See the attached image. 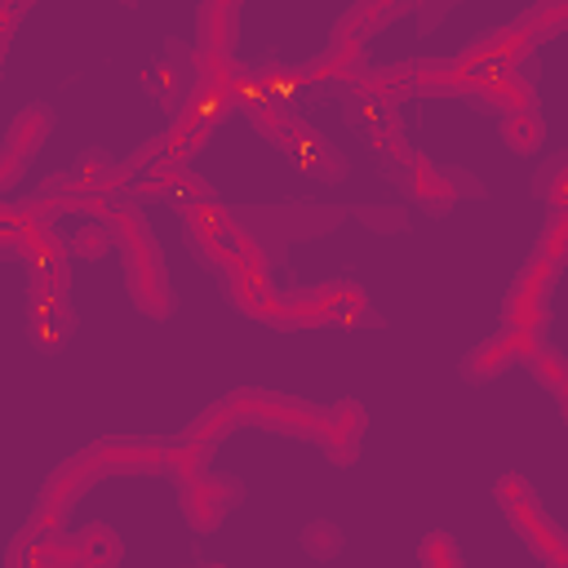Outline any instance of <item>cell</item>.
Here are the masks:
<instances>
[{"instance_id": "cell-1", "label": "cell", "mask_w": 568, "mask_h": 568, "mask_svg": "<svg viewBox=\"0 0 568 568\" xmlns=\"http://www.w3.org/2000/svg\"><path fill=\"white\" fill-rule=\"evenodd\" d=\"M102 217H106V226L115 235V248H120V262H124V284H129L133 306L142 315H151V320H164L173 311V288H169L164 257H160V244H155L151 222L138 213V204L129 195L124 200H111Z\"/></svg>"}, {"instance_id": "cell-2", "label": "cell", "mask_w": 568, "mask_h": 568, "mask_svg": "<svg viewBox=\"0 0 568 568\" xmlns=\"http://www.w3.org/2000/svg\"><path fill=\"white\" fill-rule=\"evenodd\" d=\"M493 497H497V506L506 510V519L515 524L519 541H524L537 559H546V564H568V541H564V532L546 519V510H541V501H537V493H532L528 479L506 475V479H497Z\"/></svg>"}, {"instance_id": "cell-3", "label": "cell", "mask_w": 568, "mask_h": 568, "mask_svg": "<svg viewBox=\"0 0 568 568\" xmlns=\"http://www.w3.org/2000/svg\"><path fill=\"white\" fill-rule=\"evenodd\" d=\"M235 399H240L244 422H253V426H262V430H271V435H288V439H311V444H320L324 413L311 408L306 399L275 395V390H262V386H240Z\"/></svg>"}, {"instance_id": "cell-4", "label": "cell", "mask_w": 568, "mask_h": 568, "mask_svg": "<svg viewBox=\"0 0 568 568\" xmlns=\"http://www.w3.org/2000/svg\"><path fill=\"white\" fill-rule=\"evenodd\" d=\"M240 493H244V484H240L235 475L200 470V475H191V479L182 484L178 506H182V519L191 524V532L209 537V532H217V524L226 519V510L240 501Z\"/></svg>"}, {"instance_id": "cell-5", "label": "cell", "mask_w": 568, "mask_h": 568, "mask_svg": "<svg viewBox=\"0 0 568 568\" xmlns=\"http://www.w3.org/2000/svg\"><path fill=\"white\" fill-rule=\"evenodd\" d=\"M49 133H53V111L44 102H31V106H22L13 115V124H9V133L0 142V191H9L27 173V164L49 142Z\"/></svg>"}, {"instance_id": "cell-6", "label": "cell", "mask_w": 568, "mask_h": 568, "mask_svg": "<svg viewBox=\"0 0 568 568\" xmlns=\"http://www.w3.org/2000/svg\"><path fill=\"white\" fill-rule=\"evenodd\" d=\"M27 302H31V337L36 342L58 346L62 337L75 333V311H71L67 288H62V266L58 271H31Z\"/></svg>"}, {"instance_id": "cell-7", "label": "cell", "mask_w": 568, "mask_h": 568, "mask_svg": "<svg viewBox=\"0 0 568 568\" xmlns=\"http://www.w3.org/2000/svg\"><path fill=\"white\" fill-rule=\"evenodd\" d=\"M346 209H320V204H280V209H244L240 222L253 226L257 235H284V240H306L320 231H333Z\"/></svg>"}, {"instance_id": "cell-8", "label": "cell", "mask_w": 568, "mask_h": 568, "mask_svg": "<svg viewBox=\"0 0 568 568\" xmlns=\"http://www.w3.org/2000/svg\"><path fill=\"white\" fill-rule=\"evenodd\" d=\"M271 328H320V324H333V280L320 284V288H271L262 315Z\"/></svg>"}, {"instance_id": "cell-9", "label": "cell", "mask_w": 568, "mask_h": 568, "mask_svg": "<svg viewBox=\"0 0 568 568\" xmlns=\"http://www.w3.org/2000/svg\"><path fill=\"white\" fill-rule=\"evenodd\" d=\"M559 266L532 257L524 266V275L515 280L510 297H506V328H519V333H541L546 328V297H550V284H555Z\"/></svg>"}, {"instance_id": "cell-10", "label": "cell", "mask_w": 568, "mask_h": 568, "mask_svg": "<svg viewBox=\"0 0 568 568\" xmlns=\"http://www.w3.org/2000/svg\"><path fill=\"white\" fill-rule=\"evenodd\" d=\"M470 98L479 102V111H493V115H510V111L537 106V89H532V80L519 71V62H515V67L479 71Z\"/></svg>"}, {"instance_id": "cell-11", "label": "cell", "mask_w": 568, "mask_h": 568, "mask_svg": "<svg viewBox=\"0 0 568 568\" xmlns=\"http://www.w3.org/2000/svg\"><path fill=\"white\" fill-rule=\"evenodd\" d=\"M364 404L359 399H337L333 408H324V426H320V444L337 466H351L359 457L364 444Z\"/></svg>"}, {"instance_id": "cell-12", "label": "cell", "mask_w": 568, "mask_h": 568, "mask_svg": "<svg viewBox=\"0 0 568 568\" xmlns=\"http://www.w3.org/2000/svg\"><path fill=\"white\" fill-rule=\"evenodd\" d=\"M404 186H408V195L426 209V213H435V217H444L453 204H457V191H453V178H448V169H439L430 155H422V151H413V160L404 164Z\"/></svg>"}, {"instance_id": "cell-13", "label": "cell", "mask_w": 568, "mask_h": 568, "mask_svg": "<svg viewBox=\"0 0 568 568\" xmlns=\"http://www.w3.org/2000/svg\"><path fill=\"white\" fill-rule=\"evenodd\" d=\"M98 470L106 475H160L164 444L160 439H115V444H93Z\"/></svg>"}, {"instance_id": "cell-14", "label": "cell", "mask_w": 568, "mask_h": 568, "mask_svg": "<svg viewBox=\"0 0 568 568\" xmlns=\"http://www.w3.org/2000/svg\"><path fill=\"white\" fill-rule=\"evenodd\" d=\"M364 67H368L364 62V40H333V49L324 58L297 67V80H302V89H311V84H337V80L351 84Z\"/></svg>"}, {"instance_id": "cell-15", "label": "cell", "mask_w": 568, "mask_h": 568, "mask_svg": "<svg viewBox=\"0 0 568 568\" xmlns=\"http://www.w3.org/2000/svg\"><path fill=\"white\" fill-rule=\"evenodd\" d=\"M244 115H248V124L275 146V151H284V155H293V146L302 142V133L311 129L302 115H293L288 106H280L275 98H257V102H244Z\"/></svg>"}, {"instance_id": "cell-16", "label": "cell", "mask_w": 568, "mask_h": 568, "mask_svg": "<svg viewBox=\"0 0 568 568\" xmlns=\"http://www.w3.org/2000/svg\"><path fill=\"white\" fill-rule=\"evenodd\" d=\"M13 257H22L31 271H58L67 262V240L44 222V217H22Z\"/></svg>"}, {"instance_id": "cell-17", "label": "cell", "mask_w": 568, "mask_h": 568, "mask_svg": "<svg viewBox=\"0 0 568 568\" xmlns=\"http://www.w3.org/2000/svg\"><path fill=\"white\" fill-rule=\"evenodd\" d=\"M133 195H160V200H195V195H213L186 164H155V169H142L133 182H129Z\"/></svg>"}, {"instance_id": "cell-18", "label": "cell", "mask_w": 568, "mask_h": 568, "mask_svg": "<svg viewBox=\"0 0 568 568\" xmlns=\"http://www.w3.org/2000/svg\"><path fill=\"white\" fill-rule=\"evenodd\" d=\"M191 80H195L191 62H178V58L169 53V58H155V62H151V71H146V93H151L169 115H182V106H186V98H191Z\"/></svg>"}, {"instance_id": "cell-19", "label": "cell", "mask_w": 568, "mask_h": 568, "mask_svg": "<svg viewBox=\"0 0 568 568\" xmlns=\"http://www.w3.org/2000/svg\"><path fill=\"white\" fill-rule=\"evenodd\" d=\"M413 13V0H355L346 18L333 27V40H368L377 27Z\"/></svg>"}, {"instance_id": "cell-20", "label": "cell", "mask_w": 568, "mask_h": 568, "mask_svg": "<svg viewBox=\"0 0 568 568\" xmlns=\"http://www.w3.org/2000/svg\"><path fill=\"white\" fill-rule=\"evenodd\" d=\"M240 36V0H200V49L231 58Z\"/></svg>"}, {"instance_id": "cell-21", "label": "cell", "mask_w": 568, "mask_h": 568, "mask_svg": "<svg viewBox=\"0 0 568 568\" xmlns=\"http://www.w3.org/2000/svg\"><path fill=\"white\" fill-rule=\"evenodd\" d=\"M235 426H244V413H240V399H235V390L217 404V408H209V413H200L186 430H182V439L186 444H195V448H204V453H213Z\"/></svg>"}, {"instance_id": "cell-22", "label": "cell", "mask_w": 568, "mask_h": 568, "mask_svg": "<svg viewBox=\"0 0 568 568\" xmlns=\"http://www.w3.org/2000/svg\"><path fill=\"white\" fill-rule=\"evenodd\" d=\"M67 546H71V564H84V568H115L124 559L120 537L106 524H89L75 537L67 532Z\"/></svg>"}, {"instance_id": "cell-23", "label": "cell", "mask_w": 568, "mask_h": 568, "mask_svg": "<svg viewBox=\"0 0 568 568\" xmlns=\"http://www.w3.org/2000/svg\"><path fill=\"white\" fill-rule=\"evenodd\" d=\"M364 138H368V146L382 155V164L395 169V173H404V164L413 160V146H408V138H404V124H399V111H395V106H386V111L377 115V124H373Z\"/></svg>"}, {"instance_id": "cell-24", "label": "cell", "mask_w": 568, "mask_h": 568, "mask_svg": "<svg viewBox=\"0 0 568 568\" xmlns=\"http://www.w3.org/2000/svg\"><path fill=\"white\" fill-rule=\"evenodd\" d=\"M351 89H355V93H368V98H377V102H386V106H399V102L413 93V62H408V67H386V71L364 67V71L351 80Z\"/></svg>"}, {"instance_id": "cell-25", "label": "cell", "mask_w": 568, "mask_h": 568, "mask_svg": "<svg viewBox=\"0 0 568 568\" xmlns=\"http://www.w3.org/2000/svg\"><path fill=\"white\" fill-rule=\"evenodd\" d=\"M510 364H515V333L506 328L501 337L479 342V346L462 359V377H470V382H488V377H497V373L510 368Z\"/></svg>"}, {"instance_id": "cell-26", "label": "cell", "mask_w": 568, "mask_h": 568, "mask_svg": "<svg viewBox=\"0 0 568 568\" xmlns=\"http://www.w3.org/2000/svg\"><path fill=\"white\" fill-rule=\"evenodd\" d=\"M293 164H302V169H311V173H320L324 182H342L346 178V160L315 133V129H306L302 133V142L293 146V155H288Z\"/></svg>"}, {"instance_id": "cell-27", "label": "cell", "mask_w": 568, "mask_h": 568, "mask_svg": "<svg viewBox=\"0 0 568 568\" xmlns=\"http://www.w3.org/2000/svg\"><path fill=\"white\" fill-rule=\"evenodd\" d=\"M541 382H546V390L559 399V408H568V359L555 351V346H546V342H537L532 346V355L524 359Z\"/></svg>"}, {"instance_id": "cell-28", "label": "cell", "mask_w": 568, "mask_h": 568, "mask_svg": "<svg viewBox=\"0 0 568 568\" xmlns=\"http://www.w3.org/2000/svg\"><path fill=\"white\" fill-rule=\"evenodd\" d=\"M501 120H506V142H510L515 155H532V151L541 146L546 124H541V111H537V106L510 111V115H501Z\"/></svg>"}, {"instance_id": "cell-29", "label": "cell", "mask_w": 568, "mask_h": 568, "mask_svg": "<svg viewBox=\"0 0 568 568\" xmlns=\"http://www.w3.org/2000/svg\"><path fill=\"white\" fill-rule=\"evenodd\" d=\"M209 457H213V453H204V448H195V444H186V439H173V444H164L160 475H164V479L186 484L191 475H200V470H204V462H209Z\"/></svg>"}, {"instance_id": "cell-30", "label": "cell", "mask_w": 568, "mask_h": 568, "mask_svg": "<svg viewBox=\"0 0 568 568\" xmlns=\"http://www.w3.org/2000/svg\"><path fill=\"white\" fill-rule=\"evenodd\" d=\"M111 248H115L111 226H80V231H71V240H67V253H71V257H84V262H98V257H106Z\"/></svg>"}, {"instance_id": "cell-31", "label": "cell", "mask_w": 568, "mask_h": 568, "mask_svg": "<svg viewBox=\"0 0 568 568\" xmlns=\"http://www.w3.org/2000/svg\"><path fill=\"white\" fill-rule=\"evenodd\" d=\"M302 550L315 555V559H333L342 550V528L333 519H311L302 528Z\"/></svg>"}, {"instance_id": "cell-32", "label": "cell", "mask_w": 568, "mask_h": 568, "mask_svg": "<svg viewBox=\"0 0 568 568\" xmlns=\"http://www.w3.org/2000/svg\"><path fill=\"white\" fill-rule=\"evenodd\" d=\"M382 111H386V102H377V98H368V93H355V89H351L346 102H342V120H346V129H355V133H368Z\"/></svg>"}, {"instance_id": "cell-33", "label": "cell", "mask_w": 568, "mask_h": 568, "mask_svg": "<svg viewBox=\"0 0 568 568\" xmlns=\"http://www.w3.org/2000/svg\"><path fill=\"white\" fill-rule=\"evenodd\" d=\"M417 559H422L426 568H457V564H462V550L453 546L448 532H426V541L417 546Z\"/></svg>"}, {"instance_id": "cell-34", "label": "cell", "mask_w": 568, "mask_h": 568, "mask_svg": "<svg viewBox=\"0 0 568 568\" xmlns=\"http://www.w3.org/2000/svg\"><path fill=\"white\" fill-rule=\"evenodd\" d=\"M564 248H568V222H564V209H555V222L546 226V235L532 248V257H541L550 266H564Z\"/></svg>"}, {"instance_id": "cell-35", "label": "cell", "mask_w": 568, "mask_h": 568, "mask_svg": "<svg viewBox=\"0 0 568 568\" xmlns=\"http://www.w3.org/2000/svg\"><path fill=\"white\" fill-rule=\"evenodd\" d=\"M355 217H359L368 231H377V235H386V231H404V226H408L404 209H395V204H364V209H355Z\"/></svg>"}, {"instance_id": "cell-36", "label": "cell", "mask_w": 568, "mask_h": 568, "mask_svg": "<svg viewBox=\"0 0 568 568\" xmlns=\"http://www.w3.org/2000/svg\"><path fill=\"white\" fill-rule=\"evenodd\" d=\"M541 191H546L550 209H564V204H568V160H555V164L546 169V178H541Z\"/></svg>"}, {"instance_id": "cell-37", "label": "cell", "mask_w": 568, "mask_h": 568, "mask_svg": "<svg viewBox=\"0 0 568 568\" xmlns=\"http://www.w3.org/2000/svg\"><path fill=\"white\" fill-rule=\"evenodd\" d=\"M453 4H457V0H417L413 9H417V27H422V36H426V31H435Z\"/></svg>"}, {"instance_id": "cell-38", "label": "cell", "mask_w": 568, "mask_h": 568, "mask_svg": "<svg viewBox=\"0 0 568 568\" xmlns=\"http://www.w3.org/2000/svg\"><path fill=\"white\" fill-rule=\"evenodd\" d=\"M448 178H453L457 200H462V195H466V200H484V186L475 182V173H466V169H448Z\"/></svg>"}]
</instances>
